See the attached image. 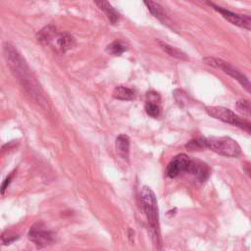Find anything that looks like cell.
Wrapping results in <instances>:
<instances>
[{"label":"cell","mask_w":251,"mask_h":251,"mask_svg":"<svg viewBox=\"0 0 251 251\" xmlns=\"http://www.w3.org/2000/svg\"><path fill=\"white\" fill-rule=\"evenodd\" d=\"M3 54L6 59L7 65L10 68L14 77L18 79L20 85L27 92V94L32 97L38 104H47L46 97L40 89L37 80L32 76L29 65L23 58L21 53L9 43L3 45Z\"/></svg>","instance_id":"1"},{"label":"cell","mask_w":251,"mask_h":251,"mask_svg":"<svg viewBox=\"0 0 251 251\" xmlns=\"http://www.w3.org/2000/svg\"><path fill=\"white\" fill-rule=\"evenodd\" d=\"M141 205L144 210L145 216L147 218L148 224L150 226L153 240L156 245L161 244V234H160V224H159V209L158 203L154 191L148 188L143 187L141 192Z\"/></svg>","instance_id":"2"},{"label":"cell","mask_w":251,"mask_h":251,"mask_svg":"<svg viewBox=\"0 0 251 251\" xmlns=\"http://www.w3.org/2000/svg\"><path fill=\"white\" fill-rule=\"evenodd\" d=\"M206 149L226 157H237L241 152L239 144L229 137L206 138Z\"/></svg>","instance_id":"3"},{"label":"cell","mask_w":251,"mask_h":251,"mask_svg":"<svg viewBox=\"0 0 251 251\" xmlns=\"http://www.w3.org/2000/svg\"><path fill=\"white\" fill-rule=\"evenodd\" d=\"M206 112L209 116H211L212 118H215L224 123L233 125V126H235V127H238L248 134H250V132H251V125L248 121L240 118L235 112H233L232 110H230L226 107L208 106V107H206Z\"/></svg>","instance_id":"4"},{"label":"cell","mask_w":251,"mask_h":251,"mask_svg":"<svg viewBox=\"0 0 251 251\" xmlns=\"http://www.w3.org/2000/svg\"><path fill=\"white\" fill-rule=\"evenodd\" d=\"M203 62L205 64H207L208 66H211V67L222 70L225 74L229 75L230 77H232L233 78L237 80L248 93L250 92V81H249L248 78L244 74H242L238 69H236L235 67L231 65L229 62H227L223 59L215 58V57H205V58H203Z\"/></svg>","instance_id":"5"},{"label":"cell","mask_w":251,"mask_h":251,"mask_svg":"<svg viewBox=\"0 0 251 251\" xmlns=\"http://www.w3.org/2000/svg\"><path fill=\"white\" fill-rule=\"evenodd\" d=\"M208 5H210L215 11H217L218 13H220L222 15V17L224 19H226L228 22H230L231 24L243 28L247 31H250L251 29V19L248 15H239L236 13H234L230 10H227L225 8L219 7L217 5H215L214 3H212L210 0H208Z\"/></svg>","instance_id":"6"},{"label":"cell","mask_w":251,"mask_h":251,"mask_svg":"<svg viewBox=\"0 0 251 251\" xmlns=\"http://www.w3.org/2000/svg\"><path fill=\"white\" fill-rule=\"evenodd\" d=\"M190 158L187 154H179L175 156L167 166L166 174L169 178L174 179L183 173H187L188 165L190 163Z\"/></svg>","instance_id":"7"},{"label":"cell","mask_w":251,"mask_h":251,"mask_svg":"<svg viewBox=\"0 0 251 251\" xmlns=\"http://www.w3.org/2000/svg\"><path fill=\"white\" fill-rule=\"evenodd\" d=\"M75 37L69 32H56L49 43V47L58 53H65L74 47Z\"/></svg>","instance_id":"8"},{"label":"cell","mask_w":251,"mask_h":251,"mask_svg":"<svg viewBox=\"0 0 251 251\" xmlns=\"http://www.w3.org/2000/svg\"><path fill=\"white\" fill-rule=\"evenodd\" d=\"M29 237L38 248L48 246L55 241L54 233L46 231L39 227H32L29 233Z\"/></svg>","instance_id":"9"},{"label":"cell","mask_w":251,"mask_h":251,"mask_svg":"<svg viewBox=\"0 0 251 251\" xmlns=\"http://www.w3.org/2000/svg\"><path fill=\"white\" fill-rule=\"evenodd\" d=\"M187 173L194 176L199 182H205L210 176V168L208 165L199 160H190Z\"/></svg>","instance_id":"10"},{"label":"cell","mask_w":251,"mask_h":251,"mask_svg":"<svg viewBox=\"0 0 251 251\" xmlns=\"http://www.w3.org/2000/svg\"><path fill=\"white\" fill-rule=\"evenodd\" d=\"M97 7L105 13L111 24L116 25L120 20L119 12L108 2V0H94Z\"/></svg>","instance_id":"11"},{"label":"cell","mask_w":251,"mask_h":251,"mask_svg":"<svg viewBox=\"0 0 251 251\" xmlns=\"http://www.w3.org/2000/svg\"><path fill=\"white\" fill-rule=\"evenodd\" d=\"M144 4L146 5L147 9L150 11V13L159 21H161L164 24H167L169 21L168 16H167L164 8L154 0H143Z\"/></svg>","instance_id":"12"},{"label":"cell","mask_w":251,"mask_h":251,"mask_svg":"<svg viewBox=\"0 0 251 251\" xmlns=\"http://www.w3.org/2000/svg\"><path fill=\"white\" fill-rule=\"evenodd\" d=\"M130 138L127 135H120L117 139H116V148L117 151L119 153V155L128 160L129 159V155H130Z\"/></svg>","instance_id":"13"},{"label":"cell","mask_w":251,"mask_h":251,"mask_svg":"<svg viewBox=\"0 0 251 251\" xmlns=\"http://www.w3.org/2000/svg\"><path fill=\"white\" fill-rule=\"evenodd\" d=\"M158 45H159V47H161V49L164 52H166L167 54L170 55L171 57H174V58L182 60V61L189 60L188 56L185 52H183L182 50L178 49L177 47H174L168 45L167 43H164V41H161V40H158Z\"/></svg>","instance_id":"14"},{"label":"cell","mask_w":251,"mask_h":251,"mask_svg":"<svg viewBox=\"0 0 251 251\" xmlns=\"http://www.w3.org/2000/svg\"><path fill=\"white\" fill-rule=\"evenodd\" d=\"M113 97L118 100L131 101L136 98V93L132 89L124 86H119L113 91Z\"/></svg>","instance_id":"15"},{"label":"cell","mask_w":251,"mask_h":251,"mask_svg":"<svg viewBox=\"0 0 251 251\" xmlns=\"http://www.w3.org/2000/svg\"><path fill=\"white\" fill-rule=\"evenodd\" d=\"M56 32H57L56 27L53 26V25H48L37 32L36 37H37L39 43H41L43 45H46V46H48L49 43H50V40L52 39V37L54 36V34Z\"/></svg>","instance_id":"16"},{"label":"cell","mask_w":251,"mask_h":251,"mask_svg":"<svg viewBox=\"0 0 251 251\" xmlns=\"http://www.w3.org/2000/svg\"><path fill=\"white\" fill-rule=\"evenodd\" d=\"M128 50V47L122 40H115L106 48V51L114 56H120Z\"/></svg>","instance_id":"17"},{"label":"cell","mask_w":251,"mask_h":251,"mask_svg":"<svg viewBox=\"0 0 251 251\" xmlns=\"http://www.w3.org/2000/svg\"><path fill=\"white\" fill-rule=\"evenodd\" d=\"M186 148L188 151H201L206 149V138H197L189 141L186 144Z\"/></svg>","instance_id":"18"},{"label":"cell","mask_w":251,"mask_h":251,"mask_svg":"<svg viewBox=\"0 0 251 251\" xmlns=\"http://www.w3.org/2000/svg\"><path fill=\"white\" fill-rule=\"evenodd\" d=\"M144 109H145V112L147 113V115L152 118H157L160 115V107L155 102L147 101L145 103Z\"/></svg>","instance_id":"19"},{"label":"cell","mask_w":251,"mask_h":251,"mask_svg":"<svg viewBox=\"0 0 251 251\" xmlns=\"http://www.w3.org/2000/svg\"><path fill=\"white\" fill-rule=\"evenodd\" d=\"M236 107L239 112H241L247 116L250 115V103L247 99H241V100L237 101Z\"/></svg>","instance_id":"20"},{"label":"cell","mask_w":251,"mask_h":251,"mask_svg":"<svg viewBox=\"0 0 251 251\" xmlns=\"http://www.w3.org/2000/svg\"><path fill=\"white\" fill-rule=\"evenodd\" d=\"M17 238H18V236L15 235H9V236H7L6 235H3L2 237H1V241H2L4 244H10V243H12L13 241H15Z\"/></svg>","instance_id":"21"},{"label":"cell","mask_w":251,"mask_h":251,"mask_svg":"<svg viewBox=\"0 0 251 251\" xmlns=\"http://www.w3.org/2000/svg\"><path fill=\"white\" fill-rule=\"evenodd\" d=\"M13 175V174H12ZM12 175H10L5 181H4V183L2 184V186H1V188H0V193H4V191H5V189L8 188V186H9V184L11 183V180H12Z\"/></svg>","instance_id":"22"},{"label":"cell","mask_w":251,"mask_h":251,"mask_svg":"<svg viewBox=\"0 0 251 251\" xmlns=\"http://www.w3.org/2000/svg\"><path fill=\"white\" fill-rule=\"evenodd\" d=\"M190 1L200 5V6H204L206 4H208V0H190Z\"/></svg>","instance_id":"23"},{"label":"cell","mask_w":251,"mask_h":251,"mask_svg":"<svg viewBox=\"0 0 251 251\" xmlns=\"http://www.w3.org/2000/svg\"><path fill=\"white\" fill-rule=\"evenodd\" d=\"M133 236H135V232L132 229H130L129 230V237H130L131 241H133Z\"/></svg>","instance_id":"24"}]
</instances>
